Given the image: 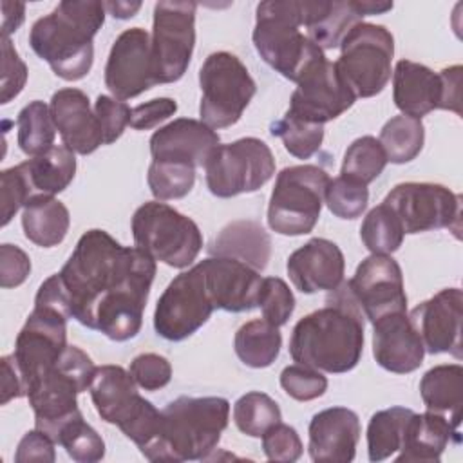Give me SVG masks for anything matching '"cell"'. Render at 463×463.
<instances>
[{
  "label": "cell",
  "mask_w": 463,
  "mask_h": 463,
  "mask_svg": "<svg viewBox=\"0 0 463 463\" xmlns=\"http://www.w3.org/2000/svg\"><path fill=\"white\" fill-rule=\"evenodd\" d=\"M67 320L63 313L47 306H36L20 329L11 354L22 376L25 396L29 387L56 364L67 347Z\"/></svg>",
  "instance_id": "cell-15"
},
{
  "label": "cell",
  "mask_w": 463,
  "mask_h": 463,
  "mask_svg": "<svg viewBox=\"0 0 463 463\" xmlns=\"http://www.w3.org/2000/svg\"><path fill=\"white\" fill-rule=\"evenodd\" d=\"M199 116L213 130L235 125L257 92L246 65L226 51L212 52L204 60L199 69Z\"/></svg>",
  "instance_id": "cell-10"
},
{
  "label": "cell",
  "mask_w": 463,
  "mask_h": 463,
  "mask_svg": "<svg viewBox=\"0 0 463 463\" xmlns=\"http://www.w3.org/2000/svg\"><path fill=\"white\" fill-rule=\"evenodd\" d=\"M27 81V67L13 47L9 36H2V96L0 103L16 98Z\"/></svg>",
  "instance_id": "cell-51"
},
{
  "label": "cell",
  "mask_w": 463,
  "mask_h": 463,
  "mask_svg": "<svg viewBox=\"0 0 463 463\" xmlns=\"http://www.w3.org/2000/svg\"><path fill=\"white\" fill-rule=\"evenodd\" d=\"M94 371L96 365L85 351L67 345L56 364L29 387L27 398L34 412L36 429L54 439L60 427L81 412L76 398L90 387Z\"/></svg>",
  "instance_id": "cell-6"
},
{
  "label": "cell",
  "mask_w": 463,
  "mask_h": 463,
  "mask_svg": "<svg viewBox=\"0 0 463 463\" xmlns=\"http://www.w3.org/2000/svg\"><path fill=\"white\" fill-rule=\"evenodd\" d=\"M302 25V0H266L257 5L253 45L271 69L295 83L311 63L326 56L300 31Z\"/></svg>",
  "instance_id": "cell-5"
},
{
  "label": "cell",
  "mask_w": 463,
  "mask_h": 463,
  "mask_svg": "<svg viewBox=\"0 0 463 463\" xmlns=\"http://www.w3.org/2000/svg\"><path fill=\"white\" fill-rule=\"evenodd\" d=\"M49 109L63 145L74 154L87 156L103 145L98 118L83 90L74 87L56 90Z\"/></svg>",
  "instance_id": "cell-25"
},
{
  "label": "cell",
  "mask_w": 463,
  "mask_h": 463,
  "mask_svg": "<svg viewBox=\"0 0 463 463\" xmlns=\"http://www.w3.org/2000/svg\"><path fill=\"white\" fill-rule=\"evenodd\" d=\"M309 458L315 463H349L360 439L358 414L347 407H329L309 421Z\"/></svg>",
  "instance_id": "cell-22"
},
{
  "label": "cell",
  "mask_w": 463,
  "mask_h": 463,
  "mask_svg": "<svg viewBox=\"0 0 463 463\" xmlns=\"http://www.w3.org/2000/svg\"><path fill=\"white\" fill-rule=\"evenodd\" d=\"M257 306L262 311V318L280 327L295 311V297L289 286L279 277L262 279Z\"/></svg>",
  "instance_id": "cell-45"
},
{
  "label": "cell",
  "mask_w": 463,
  "mask_h": 463,
  "mask_svg": "<svg viewBox=\"0 0 463 463\" xmlns=\"http://www.w3.org/2000/svg\"><path fill=\"white\" fill-rule=\"evenodd\" d=\"M233 347L244 365L264 369L277 360L282 347V335L277 326L264 318H255L237 329Z\"/></svg>",
  "instance_id": "cell-34"
},
{
  "label": "cell",
  "mask_w": 463,
  "mask_h": 463,
  "mask_svg": "<svg viewBox=\"0 0 463 463\" xmlns=\"http://www.w3.org/2000/svg\"><path fill=\"white\" fill-rule=\"evenodd\" d=\"M403 230L387 204H378L364 217L360 226V239L371 253L391 255L403 242Z\"/></svg>",
  "instance_id": "cell-38"
},
{
  "label": "cell",
  "mask_w": 463,
  "mask_h": 463,
  "mask_svg": "<svg viewBox=\"0 0 463 463\" xmlns=\"http://www.w3.org/2000/svg\"><path fill=\"white\" fill-rule=\"evenodd\" d=\"M307 38L324 49L340 45L345 33L362 22L354 0H302Z\"/></svg>",
  "instance_id": "cell-29"
},
{
  "label": "cell",
  "mask_w": 463,
  "mask_h": 463,
  "mask_svg": "<svg viewBox=\"0 0 463 463\" xmlns=\"http://www.w3.org/2000/svg\"><path fill=\"white\" fill-rule=\"evenodd\" d=\"M394 38L385 25L358 22L340 42L336 71L356 98L380 94L391 80Z\"/></svg>",
  "instance_id": "cell-9"
},
{
  "label": "cell",
  "mask_w": 463,
  "mask_h": 463,
  "mask_svg": "<svg viewBox=\"0 0 463 463\" xmlns=\"http://www.w3.org/2000/svg\"><path fill=\"white\" fill-rule=\"evenodd\" d=\"M289 280L306 295L333 291L344 282V253L329 239L313 237L288 257Z\"/></svg>",
  "instance_id": "cell-21"
},
{
  "label": "cell",
  "mask_w": 463,
  "mask_h": 463,
  "mask_svg": "<svg viewBox=\"0 0 463 463\" xmlns=\"http://www.w3.org/2000/svg\"><path fill=\"white\" fill-rule=\"evenodd\" d=\"M31 273V259L29 255L14 246V244H2L0 246V286L4 289L16 288Z\"/></svg>",
  "instance_id": "cell-52"
},
{
  "label": "cell",
  "mask_w": 463,
  "mask_h": 463,
  "mask_svg": "<svg viewBox=\"0 0 463 463\" xmlns=\"http://www.w3.org/2000/svg\"><path fill=\"white\" fill-rule=\"evenodd\" d=\"M282 420L277 402L266 392L251 391L242 394L233 405V421L237 429L251 438H260L271 425Z\"/></svg>",
  "instance_id": "cell-39"
},
{
  "label": "cell",
  "mask_w": 463,
  "mask_h": 463,
  "mask_svg": "<svg viewBox=\"0 0 463 463\" xmlns=\"http://www.w3.org/2000/svg\"><path fill=\"white\" fill-rule=\"evenodd\" d=\"M195 2L174 0L154 5L152 63L157 83L181 80L195 45Z\"/></svg>",
  "instance_id": "cell-12"
},
{
  "label": "cell",
  "mask_w": 463,
  "mask_h": 463,
  "mask_svg": "<svg viewBox=\"0 0 463 463\" xmlns=\"http://www.w3.org/2000/svg\"><path fill=\"white\" fill-rule=\"evenodd\" d=\"M414 411L391 407L371 416L367 425V454L371 461H383L400 450L407 420Z\"/></svg>",
  "instance_id": "cell-36"
},
{
  "label": "cell",
  "mask_w": 463,
  "mask_h": 463,
  "mask_svg": "<svg viewBox=\"0 0 463 463\" xmlns=\"http://www.w3.org/2000/svg\"><path fill=\"white\" fill-rule=\"evenodd\" d=\"M54 439L45 434L40 429L29 430L24 434L16 447L14 461L16 463H31V461H40V463H52L56 459L54 452Z\"/></svg>",
  "instance_id": "cell-53"
},
{
  "label": "cell",
  "mask_w": 463,
  "mask_h": 463,
  "mask_svg": "<svg viewBox=\"0 0 463 463\" xmlns=\"http://www.w3.org/2000/svg\"><path fill=\"white\" fill-rule=\"evenodd\" d=\"M0 188H2V226H7L13 215L25 206V203L33 197V194L18 165L0 172Z\"/></svg>",
  "instance_id": "cell-50"
},
{
  "label": "cell",
  "mask_w": 463,
  "mask_h": 463,
  "mask_svg": "<svg viewBox=\"0 0 463 463\" xmlns=\"http://www.w3.org/2000/svg\"><path fill=\"white\" fill-rule=\"evenodd\" d=\"M105 4L65 0L38 18L29 31L31 49L65 81L85 78L94 61L92 38L105 22Z\"/></svg>",
  "instance_id": "cell-3"
},
{
  "label": "cell",
  "mask_w": 463,
  "mask_h": 463,
  "mask_svg": "<svg viewBox=\"0 0 463 463\" xmlns=\"http://www.w3.org/2000/svg\"><path fill=\"white\" fill-rule=\"evenodd\" d=\"M201 262L174 277L159 297L154 311V329L170 342H181L203 327L213 313Z\"/></svg>",
  "instance_id": "cell-14"
},
{
  "label": "cell",
  "mask_w": 463,
  "mask_h": 463,
  "mask_svg": "<svg viewBox=\"0 0 463 463\" xmlns=\"http://www.w3.org/2000/svg\"><path fill=\"white\" fill-rule=\"evenodd\" d=\"M0 7H2V36H9L24 24L25 4L2 0Z\"/></svg>",
  "instance_id": "cell-57"
},
{
  "label": "cell",
  "mask_w": 463,
  "mask_h": 463,
  "mask_svg": "<svg viewBox=\"0 0 463 463\" xmlns=\"http://www.w3.org/2000/svg\"><path fill=\"white\" fill-rule=\"evenodd\" d=\"M392 101L405 116L421 119L443 105V80L423 63L400 60L392 71Z\"/></svg>",
  "instance_id": "cell-27"
},
{
  "label": "cell",
  "mask_w": 463,
  "mask_h": 463,
  "mask_svg": "<svg viewBox=\"0 0 463 463\" xmlns=\"http://www.w3.org/2000/svg\"><path fill=\"white\" fill-rule=\"evenodd\" d=\"M219 145V134L201 119L177 118L159 127L150 137L152 161L184 163L204 166L212 150Z\"/></svg>",
  "instance_id": "cell-23"
},
{
  "label": "cell",
  "mask_w": 463,
  "mask_h": 463,
  "mask_svg": "<svg viewBox=\"0 0 463 463\" xmlns=\"http://www.w3.org/2000/svg\"><path fill=\"white\" fill-rule=\"evenodd\" d=\"M345 284L371 324L385 315L407 311L402 268L391 255H369Z\"/></svg>",
  "instance_id": "cell-17"
},
{
  "label": "cell",
  "mask_w": 463,
  "mask_h": 463,
  "mask_svg": "<svg viewBox=\"0 0 463 463\" xmlns=\"http://www.w3.org/2000/svg\"><path fill=\"white\" fill-rule=\"evenodd\" d=\"M373 356L385 371L405 374L423 364L425 347L407 311L391 313L373 324Z\"/></svg>",
  "instance_id": "cell-24"
},
{
  "label": "cell",
  "mask_w": 463,
  "mask_h": 463,
  "mask_svg": "<svg viewBox=\"0 0 463 463\" xmlns=\"http://www.w3.org/2000/svg\"><path fill=\"white\" fill-rule=\"evenodd\" d=\"M367 201H369L367 184H362L344 175L331 179L324 194V203L327 204L329 212L338 219L360 217L367 208Z\"/></svg>",
  "instance_id": "cell-44"
},
{
  "label": "cell",
  "mask_w": 463,
  "mask_h": 463,
  "mask_svg": "<svg viewBox=\"0 0 463 463\" xmlns=\"http://www.w3.org/2000/svg\"><path fill=\"white\" fill-rule=\"evenodd\" d=\"M208 251L212 257L237 259L262 271L271 255V239L255 221H233L212 241Z\"/></svg>",
  "instance_id": "cell-30"
},
{
  "label": "cell",
  "mask_w": 463,
  "mask_h": 463,
  "mask_svg": "<svg viewBox=\"0 0 463 463\" xmlns=\"http://www.w3.org/2000/svg\"><path fill=\"white\" fill-rule=\"evenodd\" d=\"M203 168L208 190L228 199L262 188L275 174V157L262 139L241 137L217 145Z\"/></svg>",
  "instance_id": "cell-11"
},
{
  "label": "cell",
  "mask_w": 463,
  "mask_h": 463,
  "mask_svg": "<svg viewBox=\"0 0 463 463\" xmlns=\"http://www.w3.org/2000/svg\"><path fill=\"white\" fill-rule=\"evenodd\" d=\"M354 7L362 16L383 14L392 9V2H373V0H354Z\"/></svg>",
  "instance_id": "cell-59"
},
{
  "label": "cell",
  "mask_w": 463,
  "mask_h": 463,
  "mask_svg": "<svg viewBox=\"0 0 463 463\" xmlns=\"http://www.w3.org/2000/svg\"><path fill=\"white\" fill-rule=\"evenodd\" d=\"M161 441L154 461L208 459L228 427L230 402L221 396H179L161 411Z\"/></svg>",
  "instance_id": "cell-4"
},
{
  "label": "cell",
  "mask_w": 463,
  "mask_h": 463,
  "mask_svg": "<svg viewBox=\"0 0 463 463\" xmlns=\"http://www.w3.org/2000/svg\"><path fill=\"white\" fill-rule=\"evenodd\" d=\"M105 85L116 99H130L157 85L152 63L150 34L141 27L125 29L112 43Z\"/></svg>",
  "instance_id": "cell-18"
},
{
  "label": "cell",
  "mask_w": 463,
  "mask_h": 463,
  "mask_svg": "<svg viewBox=\"0 0 463 463\" xmlns=\"http://www.w3.org/2000/svg\"><path fill=\"white\" fill-rule=\"evenodd\" d=\"M89 391L101 420L119 429L136 416L145 402L130 373L112 364L96 367Z\"/></svg>",
  "instance_id": "cell-26"
},
{
  "label": "cell",
  "mask_w": 463,
  "mask_h": 463,
  "mask_svg": "<svg viewBox=\"0 0 463 463\" xmlns=\"http://www.w3.org/2000/svg\"><path fill=\"white\" fill-rule=\"evenodd\" d=\"M130 376L137 383V387L145 391H157L168 385L172 380V365L170 362L157 353H141L137 354L128 367Z\"/></svg>",
  "instance_id": "cell-49"
},
{
  "label": "cell",
  "mask_w": 463,
  "mask_h": 463,
  "mask_svg": "<svg viewBox=\"0 0 463 463\" xmlns=\"http://www.w3.org/2000/svg\"><path fill=\"white\" fill-rule=\"evenodd\" d=\"M201 266L215 309L242 313L257 307L262 284L257 269L230 257H208Z\"/></svg>",
  "instance_id": "cell-20"
},
{
  "label": "cell",
  "mask_w": 463,
  "mask_h": 463,
  "mask_svg": "<svg viewBox=\"0 0 463 463\" xmlns=\"http://www.w3.org/2000/svg\"><path fill=\"white\" fill-rule=\"evenodd\" d=\"M146 183L157 201L181 199L190 194L195 183V168L174 161H152Z\"/></svg>",
  "instance_id": "cell-42"
},
{
  "label": "cell",
  "mask_w": 463,
  "mask_h": 463,
  "mask_svg": "<svg viewBox=\"0 0 463 463\" xmlns=\"http://www.w3.org/2000/svg\"><path fill=\"white\" fill-rule=\"evenodd\" d=\"M420 394L427 411L445 416L456 429L461 423L463 367L443 364L429 369L420 382Z\"/></svg>",
  "instance_id": "cell-31"
},
{
  "label": "cell",
  "mask_w": 463,
  "mask_h": 463,
  "mask_svg": "<svg viewBox=\"0 0 463 463\" xmlns=\"http://www.w3.org/2000/svg\"><path fill=\"white\" fill-rule=\"evenodd\" d=\"M94 114L98 118L103 145H110L121 137L127 125H130L132 109L114 96L99 94L94 103Z\"/></svg>",
  "instance_id": "cell-47"
},
{
  "label": "cell",
  "mask_w": 463,
  "mask_h": 463,
  "mask_svg": "<svg viewBox=\"0 0 463 463\" xmlns=\"http://www.w3.org/2000/svg\"><path fill=\"white\" fill-rule=\"evenodd\" d=\"M69 226V210L54 195H34L24 206L22 228L25 237L36 246H58L65 239Z\"/></svg>",
  "instance_id": "cell-33"
},
{
  "label": "cell",
  "mask_w": 463,
  "mask_h": 463,
  "mask_svg": "<svg viewBox=\"0 0 463 463\" xmlns=\"http://www.w3.org/2000/svg\"><path fill=\"white\" fill-rule=\"evenodd\" d=\"M54 441L78 463H96L105 456L103 438L83 420L81 412L60 427Z\"/></svg>",
  "instance_id": "cell-41"
},
{
  "label": "cell",
  "mask_w": 463,
  "mask_h": 463,
  "mask_svg": "<svg viewBox=\"0 0 463 463\" xmlns=\"http://www.w3.org/2000/svg\"><path fill=\"white\" fill-rule=\"evenodd\" d=\"M331 177L317 165L286 166L277 174L268 224L280 235H306L318 222Z\"/></svg>",
  "instance_id": "cell-8"
},
{
  "label": "cell",
  "mask_w": 463,
  "mask_h": 463,
  "mask_svg": "<svg viewBox=\"0 0 463 463\" xmlns=\"http://www.w3.org/2000/svg\"><path fill=\"white\" fill-rule=\"evenodd\" d=\"M177 103L172 98H154L146 103H139L132 109L130 127L136 130H150L161 121L174 116Z\"/></svg>",
  "instance_id": "cell-54"
},
{
  "label": "cell",
  "mask_w": 463,
  "mask_h": 463,
  "mask_svg": "<svg viewBox=\"0 0 463 463\" xmlns=\"http://www.w3.org/2000/svg\"><path fill=\"white\" fill-rule=\"evenodd\" d=\"M452 439L459 443V432L445 416L430 411L412 412L407 420L396 461L438 463Z\"/></svg>",
  "instance_id": "cell-28"
},
{
  "label": "cell",
  "mask_w": 463,
  "mask_h": 463,
  "mask_svg": "<svg viewBox=\"0 0 463 463\" xmlns=\"http://www.w3.org/2000/svg\"><path fill=\"white\" fill-rule=\"evenodd\" d=\"M29 190L34 195H54L63 192L74 179L76 157L65 145H54L47 152L18 165Z\"/></svg>",
  "instance_id": "cell-32"
},
{
  "label": "cell",
  "mask_w": 463,
  "mask_h": 463,
  "mask_svg": "<svg viewBox=\"0 0 463 463\" xmlns=\"http://www.w3.org/2000/svg\"><path fill=\"white\" fill-rule=\"evenodd\" d=\"M2 405H5L7 402L14 400V398H22L25 396V389H24V382L20 373L14 367V362L11 358V354L2 356Z\"/></svg>",
  "instance_id": "cell-56"
},
{
  "label": "cell",
  "mask_w": 463,
  "mask_h": 463,
  "mask_svg": "<svg viewBox=\"0 0 463 463\" xmlns=\"http://www.w3.org/2000/svg\"><path fill=\"white\" fill-rule=\"evenodd\" d=\"M18 146L27 156H40L54 146L56 125L49 105L40 99L29 101L16 118Z\"/></svg>",
  "instance_id": "cell-37"
},
{
  "label": "cell",
  "mask_w": 463,
  "mask_h": 463,
  "mask_svg": "<svg viewBox=\"0 0 463 463\" xmlns=\"http://www.w3.org/2000/svg\"><path fill=\"white\" fill-rule=\"evenodd\" d=\"M364 351V313L342 282L329 291L326 306L300 318L289 338L297 364L340 374L354 369Z\"/></svg>",
  "instance_id": "cell-2"
},
{
  "label": "cell",
  "mask_w": 463,
  "mask_h": 463,
  "mask_svg": "<svg viewBox=\"0 0 463 463\" xmlns=\"http://www.w3.org/2000/svg\"><path fill=\"white\" fill-rule=\"evenodd\" d=\"M130 226L137 248L177 269L188 268L203 248L199 226L166 203L141 204L134 212Z\"/></svg>",
  "instance_id": "cell-7"
},
{
  "label": "cell",
  "mask_w": 463,
  "mask_h": 463,
  "mask_svg": "<svg viewBox=\"0 0 463 463\" xmlns=\"http://www.w3.org/2000/svg\"><path fill=\"white\" fill-rule=\"evenodd\" d=\"M103 4H105V9L114 18H119V20L132 18L141 9V2H123V0H118V2H103Z\"/></svg>",
  "instance_id": "cell-58"
},
{
  "label": "cell",
  "mask_w": 463,
  "mask_h": 463,
  "mask_svg": "<svg viewBox=\"0 0 463 463\" xmlns=\"http://www.w3.org/2000/svg\"><path fill=\"white\" fill-rule=\"evenodd\" d=\"M280 387L297 402H311L326 392L327 378L313 367L293 364L282 369Z\"/></svg>",
  "instance_id": "cell-46"
},
{
  "label": "cell",
  "mask_w": 463,
  "mask_h": 463,
  "mask_svg": "<svg viewBox=\"0 0 463 463\" xmlns=\"http://www.w3.org/2000/svg\"><path fill=\"white\" fill-rule=\"evenodd\" d=\"M262 450L269 461L291 463L302 456V441L298 432L288 423L271 425L262 436Z\"/></svg>",
  "instance_id": "cell-48"
},
{
  "label": "cell",
  "mask_w": 463,
  "mask_h": 463,
  "mask_svg": "<svg viewBox=\"0 0 463 463\" xmlns=\"http://www.w3.org/2000/svg\"><path fill=\"white\" fill-rule=\"evenodd\" d=\"M271 134L280 137L284 148L297 159H309L317 154L324 141V125L306 123L289 114L271 123Z\"/></svg>",
  "instance_id": "cell-43"
},
{
  "label": "cell",
  "mask_w": 463,
  "mask_h": 463,
  "mask_svg": "<svg viewBox=\"0 0 463 463\" xmlns=\"http://www.w3.org/2000/svg\"><path fill=\"white\" fill-rule=\"evenodd\" d=\"M398 217L403 233L449 228L459 237L461 195L438 183H400L383 199Z\"/></svg>",
  "instance_id": "cell-13"
},
{
  "label": "cell",
  "mask_w": 463,
  "mask_h": 463,
  "mask_svg": "<svg viewBox=\"0 0 463 463\" xmlns=\"http://www.w3.org/2000/svg\"><path fill=\"white\" fill-rule=\"evenodd\" d=\"M378 141L387 156V163L391 161L394 165H403L412 161L421 152L425 127L421 119L400 114L391 118L382 127Z\"/></svg>",
  "instance_id": "cell-35"
},
{
  "label": "cell",
  "mask_w": 463,
  "mask_h": 463,
  "mask_svg": "<svg viewBox=\"0 0 463 463\" xmlns=\"http://www.w3.org/2000/svg\"><path fill=\"white\" fill-rule=\"evenodd\" d=\"M154 275V257L98 228L80 237L60 271L72 318L114 342L139 333Z\"/></svg>",
  "instance_id": "cell-1"
},
{
  "label": "cell",
  "mask_w": 463,
  "mask_h": 463,
  "mask_svg": "<svg viewBox=\"0 0 463 463\" xmlns=\"http://www.w3.org/2000/svg\"><path fill=\"white\" fill-rule=\"evenodd\" d=\"M356 96L326 56L311 63L289 98L286 114L306 123L324 125L342 116L354 103Z\"/></svg>",
  "instance_id": "cell-16"
},
{
  "label": "cell",
  "mask_w": 463,
  "mask_h": 463,
  "mask_svg": "<svg viewBox=\"0 0 463 463\" xmlns=\"http://www.w3.org/2000/svg\"><path fill=\"white\" fill-rule=\"evenodd\" d=\"M385 165L387 156L380 141L373 136H362L347 146L340 175L358 181L362 184H369L383 172Z\"/></svg>",
  "instance_id": "cell-40"
},
{
  "label": "cell",
  "mask_w": 463,
  "mask_h": 463,
  "mask_svg": "<svg viewBox=\"0 0 463 463\" xmlns=\"http://www.w3.org/2000/svg\"><path fill=\"white\" fill-rule=\"evenodd\" d=\"M461 65H452L439 71L443 80V110L461 114Z\"/></svg>",
  "instance_id": "cell-55"
},
{
  "label": "cell",
  "mask_w": 463,
  "mask_h": 463,
  "mask_svg": "<svg viewBox=\"0 0 463 463\" xmlns=\"http://www.w3.org/2000/svg\"><path fill=\"white\" fill-rule=\"evenodd\" d=\"M463 293L459 288H445L429 300L418 304L409 320L421 338L425 353H449L461 360Z\"/></svg>",
  "instance_id": "cell-19"
}]
</instances>
